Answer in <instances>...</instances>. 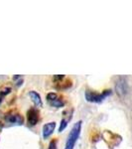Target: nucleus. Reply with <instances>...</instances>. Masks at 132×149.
<instances>
[{"label":"nucleus","instance_id":"f257e3e1","mask_svg":"<svg viewBox=\"0 0 132 149\" xmlns=\"http://www.w3.org/2000/svg\"><path fill=\"white\" fill-rule=\"evenodd\" d=\"M81 123H83V122H81V120H80L73 126L71 132L69 133V136H68V139H67L66 147H65V149H74V147H75L76 141H78L79 137H80Z\"/></svg>","mask_w":132,"mask_h":149},{"label":"nucleus","instance_id":"f03ea898","mask_svg":"<svg viewBox=\"0 0 132 149\" xmlns=\"http://www.w3.org/2000/svg\"><path fill=\"white\" fill-rule=\"evenodd\" d=\"M111 95V91L106 90L101 93H97L92 91H86L85 92V100L90 102H101L105 97Z\"/></svg>","mask_w":132,"mask_h":149},{"label":"nucleus","instance_id":"7ed1b4c3","mask_svg":"<svg viewBox=\"0 0 132 149\" xmlns=\"http://www.w3.org/2000/svg\"><path fill=\"white\" fill-rule=\"evenodd\" d=\"M5 120L11 124H16V125H22L24 122V118L21 114L17 113V112H9L6 114Z\"/></svg>","mask_w":132,"mask_h":149},{"label":"nucleus","instance_id":"20e7f679","mask_svg":"<svg viewBox=\"0 0 132 149\" xmlns=\"http://www.w3.org/2000/svg\"><path fill=\"white\" fill-rule=\"evenodd\" d=\"M27 120H28V124L30 126H34L38 123L39 121V111H38L37 109H30L27 112Z\"/></svg>","mask_w":132,"mask_h":149},{"label":"nucleus","instance_id":"39448f33","mask_svg":"<svg viewBox=\"0 0 132 149\" xmlns=\"http://www.w3.org/2000/svg\"><path fill=\"white\" fill-rule=\"evenodd\" d=\"M115 90H116L117 95H120V97H123V95L127 93L126 81L124 80L123 78H120L118 81H117L116 86H115Z\"/></svg>","mask_w":132,"mask_h":149},{"label":"nucleus","instance_id":"423d86ee","mask_svg":"<svg viewBox=\"0 0 132 149\" xmlns=\"http://www.w3.org/2000/svg\"><path fill=\"white\" fill-rule=\"evenodd\" d=\"M55 128H56V122L54 121L45 124L43 126V137L47 139L50 135H52V133L55 131Z\"/></svg>","mask_w":132,"mask_h":149},{"label":"nucleus","instance_id":"0eeeda50","mask_svg":"<svg viewBox=\"0 0 132 149\" xmlns=\"http://www.w3.org/2000/svg\"><path fill=\"white\" fill-rule=\"evenodd\" d=\"M29 97H31V100H32V102H34V104L36 105V107H41L43 105L41 97L37 92H35V91H31V92H29Z\"/></svg>","mask_w":132,"mask_h":149},{"label":"nucleus","instance_id":"6e6552de","mask_svg":"<svg viewBox=\"0 0 132 149\" xmlns=\"http://www.w3.org/2000/svg\"><path fill=\"white\" fill-rule=\"evenodd\" d=\"M50 104L52 105V107H64L65 105V102H64V100H62L61 97H58L56 98L55 100H53V102H49Z\"/></svg>","mask_w":132,"mask_h":149},{"label":"nucleus","instance_id":"1a4fd4ad","mask_svg":"<svg viewBox=\"0 0 132 149\" xmlns=\"http://www.w3.org/2000/svg\"><path fill=\"white\" fill-rule=\"evenodd\" d=\"M11 92V88H4L3 90H1L0 91V103L2 102V100H3V98H4V97L5 95H8L9 93Z\"/></svg>","mask_w":132,"mask_h":149},{"label":"nucleus","instance_id":"9d476101","mask_svg":"<svg viewBox=\"0 0 132 149\" xmlns=\"http://www.w3.org/2000/svg\"><path fill=\"white\" fill-rule=\"evenodd\" d=\"M58 97H59V95H58L57 93H48V95H47V100L49 102H53V100H55Z\"/></svg>","mask_w":132,"mask_h":149},{"label":"nucleus","instance_id":"9b49d317","mask_svg":"<svg viewBox=\"0 0 132 149\" xmlns=\"http://www.w3.org/2000/svg\"><path fill=\"white\" fill-rule=\"evenodd\" d=\"M68 122H69V119H62L61 124H60V127H59V132H62L66 128L67 125H68Z\"/></svg>","mask_w":132,"mask_h":149},{"label":"nucleus","instance_id":"f8f14e48","mask_svg":"<svg viewBox=\"0 0 132 149\" xmlns=\"http://www.w3.org/2000/svg\"><path fill=\"white\" fill-rule=\"evenodd\" d=\"M48 149H57V141H56V139H55V140H52L51 142H50Z\"/></svg>","mask_w":132,"mask_h":149},{"label":"nucleus","instance_id":"ddd939ff","mask_svg":"<svg viewBox=\"0 0 132 149\" xmlns=\"http://www.w3.org/2000/svg\"><path fill=\"white\" fill-rule=\"evenodd\" d=\"M65 77L63 74H57V76H54V78H53V80L55 81H63Z\"/></svg>","mask_w":132,"mask_h":149}]
</instances>
